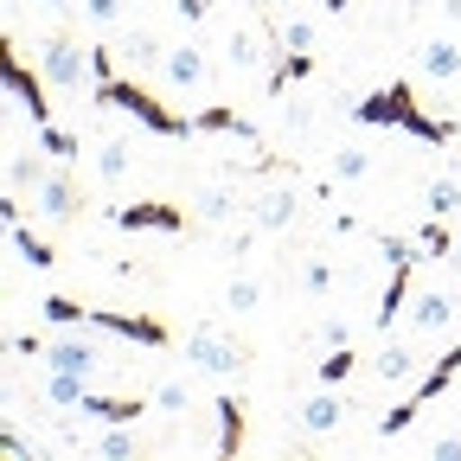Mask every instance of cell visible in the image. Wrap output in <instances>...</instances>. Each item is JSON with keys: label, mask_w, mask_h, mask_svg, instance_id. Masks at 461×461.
Here are the masks:
<instances>
[{"label": "cell", "mask_w": 461, "mask_h": 461, "mask_svg": "<svg viewBox=\"0 0 461 461\" xmlns=\"http://www.w3.org/2000/svg\"><path fill=\"white\" fill-rule=\"evenodd\" d=\"M295 282H302V295H308V302H321L327 288H333V263H327V257H308Z\"/></svg>", "instance_id": "1f68e13d"}, {"label": "cell", "mask_w": 461, "mask_h": 461, "mask_svg": "<svg viewBox=\"0 0 461 461\" xmlns=\"http://www.w3.org/2000/svg\"><path fill=\"white\" fill-rule=\"evenodd\" d=\"M423 212H429V218H455V212H461V180H448V173H442V180H429V186H423Z\"/></svg>", "instance_id": "484cf974"}, {"label": "cell", "mask_w": 461, "mask_h": 461, "mask_svg": "<svg viewBox=\"0 0 461 461\" xmlns=\"http://www.w3.org/2000/svg\"><path fill=\"white\" fill-rule=\"evenodd\" d=\"M71 411H77V417H90V423H141V417L154 411V397H109V391H84Z\"/></svg>", "instance_id": "9c48e42d"}, {"label": "cell", "mask_w": 461, "mask_h": 461, "mask_svg": "<svg viewBox=\"0 0 461 461\" xmlns=\"http://www.w3.org/2000/svg\"><path fill=\"white\" fill-rule=\"evenodd\" d=\"M0 84H7V96L32 115V129H45V122H51V96H45V84H51V77L26 71V58H20V45H14V39L0 45Z\"/></svg>", "instance_id": "5b68a950"}, {"label": "cell", "mask_w": 461, "mask_h": 461, "mask_svg": "<svg viewBox=\"0 0 461 461\" xmlns=\"http://www.w3.org/2000/svg\"><path fill=\"white\" fill-rule=\"evenodd\" d=\"M276 39H282L288 51H314V20H288V26H282Z\"/></svg>", "instance_id": "8d00e7d4"}, {"label": "cell", "mask_w": 461, "mask_h": 461, "mask_svg": "<svg viewBox=\"0 0 461 461\" xmlns=\"http://www.w3.org/2000/svg\"><path fill=\"white\" fill-rule=\"evenodd\" d=\"M417 71H423V77H436V84L461 77V45H448V39H429V45L417 51Z\"/></svg>", "instance_id": "44dd1931"}, {"label": "cell", "mask_w": 461, "mask_h": 461, "mask_svg": "<svg viewBox=\"0 0 461 461\" xmlns=\"http://www.w3.org/2000/svg\"><path fill=\"white\" fill-rule=\"evenodd\" d=\"M257 302H263V282H257V276H238V282L224 288V308H238V314H250Z\"/></svg>", "instance_id": "d590c367"}, {"label": "cell", "mask_w": 461, "mask_h": 461, "mask_svg": "<svg viewBox=\"0 0 461 461\" xmlns=\"http://www.w3.org/2000/svg\"><path fill=\"white\" fill-rule=\"evenodd\" d=\"M429 455H436V461H461V436H436Z\"/></svg>", "instance_id": "b9f144b4"}, {"label": "cell", "mask_w": 461, "mask_h": 461, "mask_svg": "<svg viewBox=\"0 0 461 461\" xmlns=\"http://www.w3.org/2000/svg\"><path fill=\"white\" fill-rule=\"evenodd\" d=\"M417 238H423V257H448V250H461V230H448V218H429Z\"/></svg>", "instance_id": "f1b7e54d"}, {"label": "cell", "mask_w": 461, "mask_h": 461, "mask_svg": "<svg viewBox=\"0 0 461 461\" xmlns=\"http://www.w3.org/2000/svg\"><path fill=\"white\" fill-rule=\"evenodd\" d=\"M45 366L51 372H77V378H96V366H103V353L84 339V333H58V339H45Z\"/></svg>", "instance_id": "8fae6325"}, {"label": "cell", "mask_w": 461, "mask_h": 461, "mask_svg": "<svg viewBox=\"0 0 461 461\" xmlns=\"http://www.w3.org/2000/svg\"><path fill=\"white\" fill-rule=\"evenodd\" d=\"M230 65H238V71H257L263 65V45H257V32H244V26H230Z\"/></svg>", "instance_id": "4dcf8cb0"}, {"label": "cell", "mask_w": 461, "mask_h": 461, "mask_svg": "<svg viewBox=\"0 0 461 461\" xmlns=\"http://www.w3.org/2000/svg\"><path fill=\"white\" fill-rule=\"evenodd\" d=\"M109 224L122 230H186V205H167V199H141V205H115Z\"/></svg>", "instance_id": "30bf717a"}, {"label": "cell", "mask_w": 461, "mask_h": 461, "mask_svg": "<svg viewBox=\"0 0 461 461\" xmlns=\"http://www.w3.org/2000/svg\"><path fill=\"white\" fill-rule=\"evenodd\" d=\"M45 173H51V167H45L39 154H7V193H20V199H26V193H39Z\"/></svg>", "instance_id": "cb8c5ba5"}, {"label": "cell", "mask_w": 461, "mask_h": 461, "mask_svg": "<svg viewBox=\"0 0 461 461\" xmlns=\"http://www.w3.org/2000/svg\"><path fill=\"white\" fill-rule=\"evenodd\" d=\"M314 65H321L314 51H282L276 65H269V77H263V90H269V96H282L288 84H302V77H314Z\"/></svg>", "instance_id": "ffe728a7"}, {"label": "cell", "mask_w": 461, "mask_h": 461, "mask_svg": "<svg viewBox=\"0 0 461 461\" xmlns=\"http://www.w3.org/2000/svg\"><path fill=\"white\" fill-rule=\"evenodd\" d=\"M173 14H180L186 26H199V20L212 14V0H173Z\"/></svg>", "instance_id": "60d3db41"}, {"label": "cell", "mask_w": 461, "mask_h": 461, "mask_svg": "<svg viewBox=\"0 0 461 461\" xmlns=\"http://www.w3.org/2000/svg\"><path fill=\"white\" fill-rule=\"evenodd\" d=\"M90 103H96V109H122V115H135L148 135H167V141H193V135H199V129H193V115H173V109H167L154 90H141L135 77L90 84Z\"/></svg>", "instance_id": "7a4b0ae2"}, {"label": "cell", "mask_w": 461, "mask_h": 461, "mask_svg": "<svg viewBox=\"0 0 461 461\" xmlns=\"http://www.w3.org/2000/svg\"><path fill=\"white\" fill-rule=\"evenodd\" d=\"M244 411H250L244 397H218V442H212L218 461H230V455L244 448Z\"/></svg>", "instance_id": "2e32d148"}, {"label": "cell", "mask_w": 461, "mask_h": 461, "mask_svg": "<svg viewBox=\"0 0 461 461\" xmlns=\"http://www.w3.org/2000/svg\"><path fill=\"white\" fill-rule=\"evenodd\" d=\"M250 7H257V14H276V7H282V0H250Z\"/></svg>", "instance_id": "ee69618b"}, {"label": "cell", "mask_w": 461, "mask_h": 461, "mask_svg": "<svg viewBox=\"0 0 461 461\" xmlns=\"http://www.w3.org/2000/svg\"><path fill=\"white\" fill-rule=\"evenodd\" d=\"M84 448L103 455V461H135L141 455V436H135V423H103V436H90Z\"/></svg>", "instance_id": "d6986e66"}, {"label": "cell", "mask_w": 461, "mask_h": 461, "mask_svg": "<svg viewBox=\"0 0 461 461\" xmlns=\"http://www.w3.org/2000/svg\"><path fill=\"white\" fill-rule=\"evenodd\" d=\"M366 173H372V154L366 148H339L333 154V180H366Z\"/></svg>", "instance_id": "e575fe53"}, {"label": "cell", "mask_w": 461, "mask_h": 461, "mask_svg": "<svg viewBox=\"0 0 461 461\" xmlns=\"http://www.w3.org/2000/svg\"><path fill=\"white\" fill-rule=\"evenodd\" d=\"M193 129H199V135H238V141H257V122H250V115H238L230 103L199 109V115H193Z\"/></svg>", "instance_id": "e0dca14e"}, {"label": "cell", "mask_w": 461, "mask_h": 461, "mask_svg": "<svg viewBox=\"0 0 461 461\" xmlns=\"http://www.w3.org/2000/svg\"><path fill=\"white\" fill-rule=\"evenodd\" d=\"M39 71L51 77V90H84V71H90V45H77L71 32H51L39 45Z\"/></svg>", "instance_id": "52a82bcc"}, {"label": "cell", "mask_w": 461, "mask_h": 461, "mask_svg": "<svg viewBox=\"0 0 461 461\" xmlns=\"http://www.w3.org/2000/svg\"><path fill=\"white\" fill-rule=\"evenodd\" d=\"M154 411H186V384H180V378L154 384Z\"/></svg>", "instance_id": "f35d334b"}, {"label": "cell", "mask_w": 461, "mask_h": 461, "mask_svg": "<svg viewBox=\"0 0 461 461\" xmlns=\"http://www.w3.org/2000/svg\"><path fill=\"white\" fill-rule=\"evenodd\" d=\"M403 314H411V327H417V333H442V327L455 321V295H448V288H417Z\"/></svg>", "instance_id": "5bb4252c"}, {"label": "cell", "mask_w": 461, "mask_h": 461, "mask_svg": "<svg viewBox=\"0 0 461 461\" xmlns=\"http://www.w3.org/2000/svg\"><path fill=\"white\" fill-rule=\"evenodd\" d=\"M321 14H333V20H339V14H353V0H321Z\"/></svg>", "instance_id": "7bdbcfd3"}, {"label": "cell", "mask_w": 461, "mask_h": 461, "mask_svg": "<svg viewBox=\"0 0 461 461\" xmlns=\"http://www.w3.org/2000/svg\"><path fill=\"white\" fill-rule=\"evenodd\" d=\"M167 51H173V45H160V32H148V26H135V32H129V45H122V58H129L135 71L167 65Z\"/></svg>", "instance_id": "603a6c76"}, {"label": "cell", "mask_w": 461, "mask_h": 461, "mask_svg": "<svg viewBox=\"0 0 461 461\" xmlns=\"http://www.w3.org/2000/svg\"><path fill=\"white\" fill-rule=\"evenodd\" d=\"M32 199H39V212H45L51 224H71V218H77V199H84V193H77V180H71V173H45Z\"/></svg>", "instance_id": "7c38bea8"}, {"label": "cell", "mask_w": 461, "mask_h": 461, "mask_svg": "<svg viewBox=\"0 0 461 461\" xmlns=\"http://www.w3.org/2000/svg\"><path fill=\"white\" fill-rule=\"evenodd\" d=\"M411 276H417V263H397V269H391L384 295H378V314H372V333H391V321L411 308Z\"/></svg>", "instance_id": "9a60e30c"}, {"label": "cell", "mask_w": 461, "mask_h": 461, "mask_svg": "<svg viewBox=\"0 0 461 461\" xmlns=\"http://www.w3.org/2000/svg\"><path fill=\"white\" fill-rule=\"evenodd\" d=\"M77 7H84L96 26H115V20H122V0H77Z\"/></svg>", "instance_id": "ab89813d"}, {"label": "cell", "mask_w": 461, "mask_h": 461, "mask_svg": "<svg viewBox=\"0 0 461 461\" xmlns=\"http://www.w3.org/2000/svg\"><path fill=\"white\" fill-rule=\"evenodd\" d=\"M84 327H96V333H115V339H135V346H154V353H160V346H173V327L160 321V314H129V308H90L84 314Z\"/></svg>", "instance_id": "8992f818"}, {"label": "cell", "mask_w": 461, "mask_h": 461, "mask_svg": "<svg viewBox=\"0 0 461 461\" xmlns=\"http://www.w3.org/2000/svg\"><path fill=\"white\" fill-rule=\"evenodd\" d=\"M180 353H186V366L205 372V378H238V372L250 366V346L230 339V333H218V327H193V333L180 339Z\"/></svg>", "instance_id": "277c9868"}, {"label": "cell", "mask_w": 461, "mask_h": 461, "mask_svg": "<svg viewBox=\"0 0 461 461\" xmlns=\"http://www.w3.org/2000/svg\"><path fill=\"white\" fill-rule=\"evenodd\" d=\"M346 423V397H339V384H321V391H308L302 403H295V429L302 436H333Z\"/></svg>", "instance_id": "ba28073f"}, {"label": "cell", "mask_w": 461, "mask_h": 461, "mask_svg": "<svg viewBox=\"0 0 461 461\" xmlns=\"http://www.w3.org/2000/svg\"><path fill=\"white\" fill-rule=\"evenodd\" d=\"M295 205H302L295 186H269V193L250 205V218H257L263 230H288V224H295Z\"/></svg>", "instance_id": "ac0fdd59"}, {"label": "cell", "mask_w": 461, "mask_h": 461, "mask_svg": "<svg viewBox=\"0 0 461 461\" xmlns=\"http://www.w3.org/2000/svg\"><path fill=\"white\" fill-rule=\"evenodd\" d=\"M39 308H45V321H51V327H84V314H90L77 295H45Z\"/></svg>", "instance_id": "f546056e"}, {"label": "cell", "mask_w": 461, "mask_h": 461, "mask_svg": "<svg viewBox=\"0 0 461 461\" xmlns=\"http://www.w3.org/2000/svg\"><path fill=\"white\" fill-rule=\"evenodd\" d=\"M39 148H45L51 160H77V135H71V129H58V122L39 129Z\"/></svg>", "instance_id": "836d02e7"}, {"label": "cell", "mask_w": 461, "mask_h": 461, "mask_svg": "<svg viewBox=\"0 0 461 461\" xmlns=\"http://www.w3.org/2000/svg\"><path fill=\"white\" fill-rule=\"evenodd\" d=\"M122 173H129V141H103V148H96V180L115 186Z\"/></svg>", "instance_id": "4316f807"}, {"label": "cell", "mask_w": 461, "mask_h": 461, "mask_svg": "<svg viewBox=\"0 0 461 461\" xmlns=\"http://www.w3.org/2000/svg\"><path fill=\"white\" fill-rule=\"evenodd\" d=\"M160 71L180 84V90H199V84H205V51H199V45H173Z\"/></svg>", "instance_id": "7402d4cb"}, {"label": "cell", "mask_w": 461, "mask_h": 461, "mask_svg": "<svg viewBox=\"0 0 461 461\" xmlns=\"http://www.w3.org/2000/svg\"><path fill=\"white\" fill-rule=\"evenodd\" d=\"M230 212H238V193H230V186H205V193H199V218L224 224Z\"/></svg>", "instance_id": "d6a6232c"}, {"label": "cell", "mask_w": 461, "mask_h": 461, "mask_svg": "<svg viewBox=\"0 0 461 461\" xmlns=\"http://www.w3.org/2000/svg\"><path fill=\"white\" fill-rule=\"evenodd\" d=\"M455 378H461V346H448V353H442V359H436V366H429V372L417 378V391L403 397L397 411H384V417H378V436H403V429H411V423H417V417L429 411V403H436V397H442V391H448Z\"/></svg>", "instance_id": "3957f363"}, {"label": "cell", "mask_w": 461, "mask_h": 461, "mask_svg": "<svg viewBox=\"0 0 461 461\" xmlns=\"http://www.w3.org/2000/svg\"><path fill=\"white\" fill-rule=\"evenodd\" d=\"M417 372H423V359H417V346H403V339H384L372 353V378L378 384H411Z\"/></svg>", "instance_id": "4fadbf2b"}, {"label": "cell", "mask_w": 461, "mask_h": 461, "mask_svg": "<svg viewBox=\"0 0 461 461\" xmlns=\"http://www.w3.org/2000/svg\"><path fill=\"white\" fill-rule=\"evenodd\" d=\"M359 372V353H353V346H327V359H321V372H314V384H346V378H353Z\"/></svg>", "instance_id": "d4e9b609"}, {"label": "cell", "mask_w": 461, "mask_h": 461, "mask_svg": "<svg viewBox=\"0 0 461 461\" xmlns=\"http://www.w3.org/2000/svg\"><path fill=\"white\" fill-rule=\"evenodd\" d=\"M7 230H14V250H20V257H26L32 269H51V263H58V250H51L45 238H32L26 224H7Z\"/></svg>", "instance_id": "83f0119b"}, {"label": "cell", "mask_w": 461, "mask_h": 461, "mask_svg": "<svg viewBox=\"0 0 461 461\" xmlns=\"http://www.w3.org/2000/svg\"><path fill=\"white\" fill-rule=\"evenodd\" d=\"M257 230H263L257 218H250V224H230V230H224V250H230V257H244V250L257 244Z\"/></svg>", "instance_id": "74e56055"}, {"label": "cell", "mask_w": 461, "mask_h": 461, "mask_svg": "<svg viewBox=\"0 0 461 461\" xmlns=\"http://www.w3.org/2000/svg\"><path fill=\"white\" fill-rule=\"evenodd\" d=\"M353 122H366V129H403V135H417V141H429V148H448V141H455V122H448V115H423L411 77H391V84H378L372 96H359V103H353Z\"/></svg>", "instance_id": "6da1fadb"}]
</instances>
